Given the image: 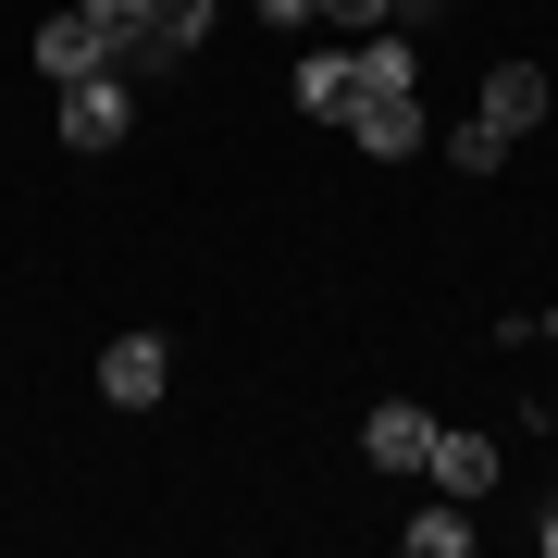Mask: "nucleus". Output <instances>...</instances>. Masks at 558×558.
Instances as JSON below:
<instances>
[{"label": "nucleus", "instance_id": "nucleus-7", "mask_svg": "<svg viewBox=\"0 0 558 558\" xmlns=\"http://www.w3.org/2000/svg\"><path fill=\"white\" fill-rule=\"evenodd\" d=\"M38 62H50V75H100V62H112V38H100L87 13H50V25H38Z\"/></svg>", "mask_w": 558, "mask_h": 558}, {"label": "nucleus", "instance_id": "nucleus-2", "mask_svg": "<svg viewBox=\"0 0 558 558\" xmlns=\"http://www.w3.org/2000/svg\"><path fill=\"white\" fill-rule=\"evenodd\" d=\"M124 124H137V100H124L112 62H100V75H62V137H75V149H112Z\"/></svg>", "mask_w": 558, "mask_h": 558}, {"label": "nucleus", "instance_id": "nucleus-12", "mask_svg": "<svg viewBox=\"0 0 558 558\" xmlns=\"http://www.w3.org/2000/svg\"><path fill=\"white\" fill-rule=\"evenodd\" d=\"M323 25L336 38H385V0H323Z\"/></svg>", "mask_w": 558, "mask_h": 558}, {"label": "nucleus", "instance_id": "nucleus-11", "mask_svg": "<svg viewBox=\"0 0 558 558\" xmlns=\"http://www.w3.org/2000/svg\"><path fill=\"white\" fill-rule=\"evenodd\" d=\"M75 13L100 25V38H112V62H124V38H137V25H149V0H75Z\"/></svg>", "mask_w": 558, "mask_h": 558}, {"label": "nucleus", "instance_id": "nucleus-13", "mask_svg": "<svg viewBox=\"0 0 558 558\" xmlns=\"http://www.w3.org/2000/svg\"><path fill=\"white\" fill-rule=\"evenodd\" d=\"M447 13V0H385V25H435Z\"/></svg>", "mask_w": 558, "mask_h": 558}, {"label": "nucleus", "instance_id": "nucleus-5", "mask_svg": "<svg viewBox=\"0 0 558 558\" xmlns=\"http://www.w3.org/2000/svg\"><path fill=\"white\" fill-rule=\"evenodd\" d=\"M422 472H435V497H497V435H447L435 422V459Z\"/></svg>", "mask_w": 558, "mask_h": 558}, {"label": "nucleus", "instance_id": "nucleus-8", "mask_svg": "<svg viewBox=\"0 0 558 558\" xmlns=\"http://www.w3.org/2000/svg\"><path fill=\"white\" fill-rule=\"evenodd\" d=\"M348 100H360V62H348V50H299V112L336 124Z\"/></svg>", "mask_w": 558, "mask_h": 558}, {"label": "nucleus", "instance_id": "nucleus-9", "mask_svg": "<svg viewBox=\"0 0 558 558\" xmlns=\"http://www.w3.org/2000/svg\"><path fill=\"white\" fill-rule=\"evenodd\" d=\"M410 558H472V497H435L410 521Z\"/></svg>", "mask_w": 558, "mask_h": 558}, {"label": "nucleus", "instance_id": "nucleus-1", "mask_svg": "<svg viewBox=\"0 0 558 558\" xmlns=\"http://www.w3.org/2000/svg\"><path fill=\"white\" fill-rule=\"evenodd\" d=\"M336 124H348V137L373 149V161H410V149H422V87H360Z\"/></svg>", "mask_w": 558, "mask_h": 558}, {"label": "nucleus", "instance_id": "nucleus-14", "mask_svg": "<svg viewBox=\"0 0 558 558\" xmlns=\"http://www.w3.org/2000/svg\"><path fill=\"white\" fill-rule=\"evenodd\" d=\"M260 13H274V25H323V0H260Z\"/></svg>", "mask_w": 558, "mask_h": 558}, {"label": "nucleus", "instance_id": "nucleus-10", "mask_svg": "<svg viewBox=\"0 0 558 558\" xmlns=\"http://www.w3.org/2000/svg\"><path fill=\"white\" fill-rule=\"evenodd\" d=\"M447 161H459V174H497V161H509V137H497V124L472 112V124H459V137H447Z\"/></svg>", "mask_w": 558, "mask_h": 558}, {"label": "nucleus", "instance_id": "nucleus-6", "mask_svg": "<svg viewBox=\"0 0 558 558\" xmlns=\"http://www.w3.org/2000/svg\"><path fill=\"white\" fill-rule=\"evenodd\" d=\"M484 124H497V137L546 124V75H534V62H497V75H484Z\"/></svg>", "mask_w": 558, "mask_h": 558}, {"label": "nucleus", "instance_id": "nucleus-4", "mask_svg": "<svg viewBox=\"0 0 558 558\" xmlns=\"http://www.w3.org/2000/svg\"><path fill=\"white\" fill-rule=\"evenodd\" d=\"M360 459H373V472H422V459H435V410L385 398L373 422H360Z\"/></svg>", "mask_w": 558, "mask_h": 558}, {"label": "nucleus", "instance_id": "nucleus-3", "mask_svg": "<svg viewBox=\"0 0 558 558\" xmlns=\"http://www.w3.org/2000/svg\"><path fill=\"white\" fill-rule=\"evenodd\" d=\"M161 385H174V348L161 336H112L100 348V398L112 410H161Z\"/></svg>", "mask_w": 558, "mask_h": 558}]
</instances>
